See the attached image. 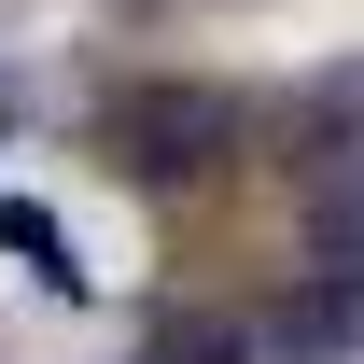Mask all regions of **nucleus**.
<instances>
[{"label":"nucleus","instance_id":"nucleus-1","mask_svg":"<svg viewBox=\"0 0 364 364\" xmlns=\"http://www.w3.org/2000/svg\"><path fill=\"white\" fill-rule=\"evenodd\" d=\"M267 140V112L225 85H140L112 127H98V154H112V182H154V196H182V182H210L225 154H252Z\"/></svg>","mask_w":364,"mask_h":364},{"label":"nucleus","instance_id":"nucleus-2","mask_svg":"<svg viewBox=\"0 0 364 364\" xmlns=\"http://www.w3.org/2000/svg\"><path fill=\"white\" fill-rule=\"evenodd\" d=\"M252 364H364V267H309L252 309Z\"/></svg>","mask_w":364,"mask_h":364},{"label":"nucleus","instance_id":"nucleus-3","mask_svg":"<svg viewBox=\"0 0 364 364\" xmlns=\"http://www.w3.org/2000/svg\"><path fill=\"white\" fill-rule=\"evenodd\" d=\"M309 267H364V182H322L309 196Z\"/></svg>","mask_w":364,"mask_h":364},{"label":"nucleus","instance_id":"nucleus-4","mask_svg":"<svg viewBox=\"0 0 364 364\" xmlns=\"http://www.w3.org/2000/svg\"><path fill=\"white\" fill-rule=\"evenodd\" d=\"M154 364H252V322H182Z\"/></svg>","mask_w":364,"mask_h":364}]
</instances>
